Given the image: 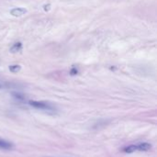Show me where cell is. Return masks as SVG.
<instances>
[{"label":"cell","instance_id":"1","mask_svg":"<svg viewBox=\"0 0 157 157\" xmlns=\"http://www.w3.org/2000/svg\"><path fill=\"white\" fill-rule=\"evenodd\" d=\"M29 106H31L34 109H43V110H48L51 109V107L45 103V102H41V101H36V100H29Z\"/></svg>","mask_w":157,"mask_h":157},{"label":"cell","instance_id":"2","mask_svg":"<svg viewBox=\"0 0 157 157\" xmlns=\"http://www.w3.org/2000/svg\"><path fill=\"white\" fill-rule=\"evenodd\" d=\"M27 13V9L24 7H14L10 10V14L14 17H21Z\"/></svg>","mask_w":157,"mask_h":157},{"label":"cell","instance_id":"3","mask_svg":"<svg viewBox=\"0 0 157 157\" xmlns=\"http://www.w3.org/2000/svg\"><path fill=\"white\" fill-rule=\"evenodd\" d=\"M0 149L6 150V151H10V150L14 149V144L10 142L0 139Z\"/></svg>","mask_w":157,"mask_h":157},{"label":"cell","instance_id":"4","mask_svg":"<svg viewBox=\"0 0 157 157\" xmlns=\"http://www.w3.org/2000/svg\"><path fill=\"white\" fill-rule=\"evenodd\" d=\"M152 145L149 143H141L137 145V150L142 151V152H147L149 150H151Z\"/></svg>","mask_w":157,"mask_h":157},{"label":"cell","instance_id":"5","mask_svg":"<svg viewBox=\"0 0 157 157\" xmlns=\"http://www.w3.org/2000/svg\"><path fill=\"white\" fill-rule=\"evenodd\" d=\"M21 50H22V43L20 41L15 42L10 48L11 52H20Z\"/></svg>","mask_w":157,"mask_h":157},{"label":"cell","instance_id":"6","mask_svg":"<svg viewBox=\"0 0 157 157\" xmlns=\"http://www.w3.org/2000/svg\"><path fill=\"white\" fill-rule=\"evenodd\" d=\"M123 151L127 154H132V153H134L135 151H137V145L135 144H132V145H129L127 147H125L123 149Z\"/></svg>","mask_w":157,"mask_h":157},{"label":"cell","instance_id":"7","mask_svg":"<svg viewBox=\"0 0 157 157\" xmlns=\"http://www.w3.org/2000/svg\"><path fill=\"white\" fill-rule=\"evenodd\" d=\"M9 71L12 72V73H17L21 70V66L18 65V64H13V65H10L8 67Z\"/></svg>","mask_w":157,"mask_h":157},{"label":"cell","instance_id":"8","mask_svg":"<svg viewBox=\"0 0 157 157\" xmlns=\"http://www.w3.org/2000/svg\"><path fill=\"white\" fill-rule=\"evenodd\" d=\"M12 96H13L16 99H17V100H24V99H25L24 95H22V94H20V93H18V92H13V93H12Z\"/></svg>","mask_w":157,"mask_h":157},{"label":"cell","instance_id":"9","mask_svg":"<svg viewBox=\"0 0 157 157\" xmlns=\"http://www.w3.org/2000/svg\"><path fill=\"white\" fill-rule=\"evenodd\" d=\"M78 74V69L76 68V67H72V69L70 70V75H77Z\"/></svg>","mask_w":157,"mask_h":157},{"label":"cell","instance_id":"10","mask_svg":"<svg viewBox=\"0 0 157 157\" xmlns=\"http://www.w3.org/2000/svg\"><path fill=\"white\" fill-rule=\"evenodd\" d=\"M0 87H1V86H0Z\"/></svg>","mask_w":157,"mask_h":157}]
</instances>
